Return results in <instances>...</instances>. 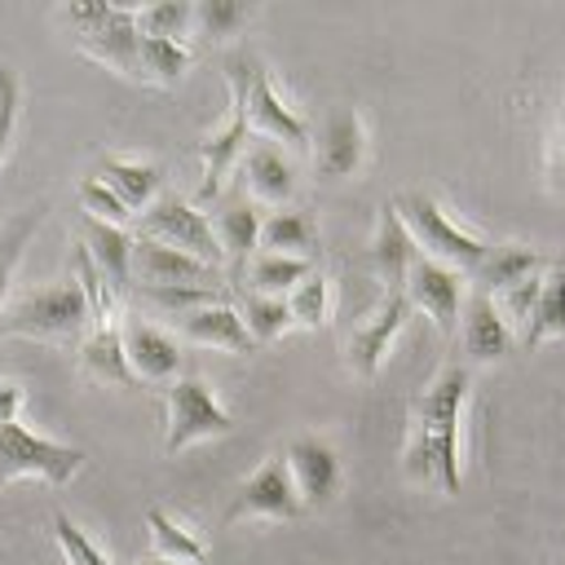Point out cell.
I'll use <instances>...</instances> for the list:
<instances>
[{
	"label": "cell",
	"mask_w": 565,
	"mask_h": 565,
	"mask_svg": "<svg viewBox=\"0 0 565 565\" xmlns=\"http://www.w3.org/2000/svg\"><path fill=\"white\" fill-rule=\"evenodd\" d=\"M88 327H93V313H88V300H84L75 274L9 300L0 313V331L31 335V340H71Z\"/></svg>",
	"instance_id": "2"
},
{
	"label": "cell",
	"mask_w": 565,
	"mask_h": 565,
	"mask_svg": "<svg viewBox=\"0 0 565 565\" xmlns=\"http://www.w3.org/2000/svg\"><path fill=\"white\" fill-rule=\"evenodd\" d=\"M84 468V450L79 446H62V441H49L31 428H22L18 419L13 424H0V486L18 481V477H44L49 486H66L75 472Z\"/></svg>",
	"instance_id": "6"
},
{
	"label": "cell",
	"mask_w": 565,
	"mask_h": 565,
	"mask_svg": "<svg viewBox=\"0 0 565 565\" xmlns=\"http://www.w3.org/2000/svg\"><path fill=\"white\" fill-rule=\"evenodd\" d=\"M97 181L110 185L115 199H119L128 212H137V207H150V203L159 199V181H163V172H159L154 163H132V159H115V154H106V159H97Z\"/></svg>",
	"instance_id": "26"
},
{
	"label": "cell",
	"mask_w": 565,
	"mask_h": 565,
	"mask_svg": "<svg viewBox=\"0 0 565 565\" xmlns=\"http://www.w3.org/2000/svg\"><path fill=\"white\" fill-rule=\"evenodd\" d=\"M177 331L181 340L190 344H212V349H230V353H252V335L243 331V318L230 300L221 305H203V309H190L177 318Z\"/></svg>",
	"instance_id": "20"
},
{
	"label": "cell",
	"mask_w": 565,
	"mask_h": 565,
	"mask_svg": "<svg viewBox=\"0 0 565 565\" xmlns=\"http://www.w3.org/2000/svg\"><path fill=\"white\" fill-rule=\"evenodd\" d=\"M468 397V366L450 362L415 402L406 437V472L433 481L446 494L459 490V411Z\"/></svg>",
	"instance_id": "1"
},
{
	"label": "cell",
	"mask_w": 565,
	"mask_h": 565,
	"mask_svg": "<svg viewBox=\"0 0 565 565\" xmlns=\"http://www.w3.org/2000/svg\"><path fill=\"white\" fill-rule=\"evenodd\" d=\"M35 225H40V212H35V207H26V212H18V216H9V221L0 225V313H4V300H9L13 269H18L22 247L31 243Z\"/></svg>",
	"instance_id": "32"
},
{
	"label": "cell",
	"mask_w": 565,
	"mask_h": 565,
	"mask_svg": "<svg viewBox=\"0 0 565 565\" xmlns=\"http://www.w3.org/2000/svg\"><path fill=\"white\" fill-rule=\"evenodd\" d=\"M132 287H225V269H212L159 238L132 234Z\"/></svg>",
	"instance_id": "9"
},
{
	"label": "cell",
	"mask_w": 565,
	"mask_h": 565,
	"mask_svg": "<svg viewBox=\"0 0 565 565\" xmlns=\"http://www.w3.org/2000/svg\"><path fill=\"white\" fill-rule=\"evenodd\" d=\"M212 234H216V247L225 256V274L230 282H238L243 265L256 256V238H260V207L234 185L216 199V212H212Z\"/></svg>",
	"instance_id": "14"
},
{
	"label": "cell",
	"mask_w": 565,
	"mask_h": 565,
	"mask_svg": "<svg viewBox=\"0 0 565 565\" xmlns=\"http://www.w3.org/2000/svg\"><path fill=\"white\" fill-rule=\"evenodd\" d=\"M565 335V256H552V265L539 278V300L530 309V322L521 331V349H539L543 340Z\"/></svg>",
	"instance_id": "22"
},
{
	"label": "cell",
	"mask_w": 565,
	"mask_h": 565,
	"mask_svg": "<svg viewBox=\"0 0 565 565\" xmlns=\"http://www.w3.org/2000/svg\"><path fill=\"white\" fill-rule=\"evenodd\" d=\"M402 296L411 300V309H424L441 331H455L459 309H463V278H459V269H450L433 256H415L406 269Z\"/></svg>",
	"instance_id": "13"
},
{
	"label": "cell",
	"mask_w": 565,
	"mask_h": 565,
	"mask_svg": "<svg viewBox=\"0 0 565 565\" xmlns=\"http://www.w3.org/2000/svg\"><path fill=\"white\" fill-rule=\"evenodd\" d=\"M225 75H230V102L243 106V119H247L252 132H260L265 141L309 146L305 119L274 93L269 71L260 66V57H252V53H230V57H225Z\"/></svg>",
	"instance_id": "3"
},
{
	"label": "cell",
	"mask_w": 565,
	"mask_h": 565,
	"mask_svg": "<svg viewBox=\"0 0 565 565\" xmlns=\"http://www.w3.org/2000/svg\"><path fill=\"white\" fill-rule=\"evenodd\" d=\"M146 525H150V539H154V547H159L163 561L203 565V543H199L190 530H181L163 508H150V512H146Z\"/></svg>",
	"instance_id": "31"
},
{
	"label": "cell",
	"mask_w": 565,
	"mask_h": 565,
	"mask_svg": "<svg viewBox=\"0 0 565 565\" xmlns=\"http://www.w3.org/2000/svg\"><path fill=\"white\" fill-rule=\"evenodd\" d=\"M238 190L252 199V203H274V207H287L291 190H296V168L291 159L282 154L278 141H247L243 159H238Z\"/></svg>",
	"instance_id": "17"
},
{
	"label": "cell",
	"mask_w": 565,
	"mask_h": 565,
	"mask_svg": "<svg viewBox=\"0 0 565 565\" xmlns=\"http://www.w3.org/2000/svg\"><path fill=\"white\" fill-rule=\"evenodd\" d=\"M282 459H287V472H291L305 508H327L340 494V459L322 437H313V433L291 437Z\"/></svg>",
	"instance_id": "15"
},
{
	"label": "cell",
	"mask_w": 565,
	"mask_h": 565,
	"mask_svg": "<svg viewBox=\"0 0 565 565\" xmlns=\"http://www.w3.org/2000/svg\"><path fill=\"white\" fill-rule=\"evenodd\" d=\"M415 256H419V252H415V243H411V234H406L397 207L384 203V207H380V230H375V243H371V260H375L380 278L388 282V291H402L406 269H411Z\"/></svg>",
	"instance_id": "25"
},
{
	"label": "cell",
	"mask_w": 565,
	"mask_h": 565,
	"mask_svg": "<svg viewBox=\"0 0 565 565\" xmlns=\"http://www.w3.org/2000/svg\"><path fill=\"white\" fill-rule=\"evenodd\" d=\"M79 203H84V212L93 216V221H106V225H124L132 212L115 199V190L110 185H102L97 177H88V181H79Z\"/></svg>",
	"instance_id": "39"
},
{
	"label": "cell",
	"mask_w": 565,
	"mask_h": 565,
	"mask_svg": "<svg viewBox=\"0 0 565 565\" xmlns=\"http://www.w3.org/2000/svg\"><path fill=\"white\" fill-rule=\"evenodd\" d=\"M300 512H305V503H300V494H296V481H291V472H287V459L274 455V459H265V463L234 490V499H230V508H225V525H234V521H243V516L291 521V516H300Z\"/></svg>",
	"instance_id": "10"
},
{
	"label": "cell",
	"mask_w": 565,
	"mask_h": 565,
	"mask_svg": "<svg viewBox=\"0 0 565 565\" xmlns=\"http://www.w3.org/2000/svg\"><path fill=\"white\" fill-rule=\"evenodd\" d=\"M362 150H366V137H362V124L353 110H335L318 137V172L322 177H349L358 172L362 163Z\"/></svg>",
	"instance_id": "24"
},
{
	"label": "cell",
	"mask_w": 565,
	"mask_h": 565,
	"mask_svg": "<svg viewBox=\"0 0 565 565\" xmlns=\"http://www.w3.org/2000/svg\"><path fill=\"white\" fill-rule=\"evenodd\" d=\"M18 110H22V84H18V71L0 66V163L9 159L13 128H18Z\"/></svg>",
	"instance_id": "40"
},
{
	"label": "cell",
	"mask_w": 565,
	"mask_h": 565,
	"mask_svg": "<svg viewBox=\"0 0 565 565\" xmlns=\"http://www.w3.org/2000/svg\"><path fill=\"white\" fill-rule=\"evenodd\" d=\"M459 318H463V349H468L472 362H494V358L516 349V335L508 331V322L499 318V309H494V300L486 291L472 287L463 296Z\"/></svg>",
	"instance_id": "18"
},
{
	"label": "cell",
	"mask_w": 565,
	"mask_h": 565,
	"mask_svg": "<svg viewBox=\"0 0 565 565\" xmlns=\"http://www.w3.org/2000/svg\"><path fill=\"white\" fill-rule=\"evenodd\" d=\"M309 274H313V260L256 252V256L243 265V274H238V282H234V287L256 291V296H287V291H291L296 282H305Z\"/></svg>",
	"instance_id": "27"
},
{
	"label": "cell",
	"mask_w": 565,
	"mask_h": 565,
	"mask_svg": "<svg viewBox=\"0 0 565 565\" xmlns=\"http://www.w3.org/2000/svg\"><path fill=\"white\" fill-rule=\"evenodd\" d=\"M79 362L88 375L97 380H110V384H137L132 371H128V358H124V340H119V318L115 322H93L84 344H79Z\"/></svg>",
	"instance_id": "28"
},
{
	"label": "cell",
	"mask_w": 565,
	"mask_h": 565,
	"mask_svg": "<svg viewBox=\"0 0 565 565\" xmlns=\"http://www.w3.org/2000/svg\"><path fill=\"white\" fill-rule=\"evenodd\" d=\"M247 141H252V128H247V119H243V106L230 102V119H225V128H216L207 141H199V159H203V185H199V199H203V203H207V199H221V181L230 177L234 159H243Z\"/></svg>",
	"instance_id": "19"
},
{
	"label": "cell",
	"mask_w": 565,
	"mask_h": 565,
	"mask_svg": "<svg viewBox=\"0 0 565 565\" xmlns=\"http://www.w3.org/2000/svg\"><path fill=\"white\" fill-rule=\"evenodd\" d=\"M406 318H411V300H406L402 291H384L380 305H375V309L349 331V340H344V362H349V371L362 375V380H371V375L380 371V362H384V353H388V344H393V335L402 331Z\"/></svg>",
	"instance_id": "12"
},
{
	"label": "cell",
	"mask_w": 565,
	"mask_h": 565,
	"mask_svg": "<svg viewBox=\"0 0 565 565\" xmlns=\"http://www.w3.org/2000/svg\"><path fill=\"white\" fill-rule=\"evenodd\" d=\"M539 278L543 274H530V278H521V282H512V287H503V291H494L490 300H494V309H499V318L508 322V331L521 340V331H525V322H530V309H534V300H539Z\"/></svg>",
	"instance_id": "36"
},
{
	"label": "cell",
	"mask_w": 565,
	"mask_h": 565,
	"mask_svg": "<svg viewBox=\"0 0 565 565\" xmlns=\"http://www.w3.org/2000/svg\"><path fill=\"white\" fill-rule=\"evenodd\" d=\"M397 216H402V225H406V234H411V243H415V252L419 256H433V260H441V265H450V269H477L481 265V256H486V247L490 243H481L477 234H468V230H459L446 212H441V203L437 199H428L424 190H406V194H397Z\"/></svg>",
	"instance_id": "5"
},
{
	"label": "cell",
	"mask_w": 565,
	"mask_h": 565,
	"mask_svg": "<svg viewBox=\"0 0 565 565\" xmlns=\"http://www.w3.org/2000/svg\"><path fill=\"white\" fill-rule=\"evenodd\" d=\"M137 565H181V561H163V556H150V561H137Z\"/></svg>",
	"instance_id": "43"
},
{
	"label": "cell",
	"mask_w": 565,
	"mask_h": 565,
	"mask_svg": "<svg viewBox=\"0 0 565 565\" xmlns=\"http://www.w3.org/2000/svg\"><path fill=\"white\" fill-rule=\"evenodd\" d=\"M260 252H274V256H300V260H313L318 252V225L309 212L300 207H274L269 216H260V238H256Z\"/></svg>",
	"instance_id": "23"
},
{
	"label": "cell",
	"mask_w": 565,
	"mask_h": 565,
	"mask_svg": "<svg viewBox=\"0 0 565 565\" xmlns=\"http://www.w3.org/2000/svg\"><path fill=\"white\" fill-rule=\"evenodd\" d=\"M547 265H552V256H543V252H534L525 243H499V247H486L481 265L472 269V287L494 296V291H503V287H512V282H521L530 274H543Z\"/></svg>",
	"instance_id": "21"
},
{
	"label": "cell",
	"mask_w": 565,
	"mask_h": 565,
	"mask_svg": "<svg viewBox=\"0 0 565 565\" xmlns=\"http://www.w3.org/2000/svg\"><path fill=\"white\" fill-rule=\"evenodd\" d=\"M137 62H141V79L154 84H177L190 66V49L181 40H159V35H141L137 44Z\"/></svg>",
	"instance_id": "30"
},
{
	"label": "cell",
	"mask_w": 565,
	"mask_h": 565,
	"mask_svg": "<svg viewBox=\"0 0 565 565\" xmlns=\"http://www.w3.org/2000/svg\"><path fill=\"white\" fill-rule=\"evenodd\" d=\"M547 177L556 185H565V102H561V115H556V128L547 141Z\"/></svg>",
	"instance_id": "41"
},
{
	"label": "cell",
	"mask_w": 565,
	"mask_h": 565,
	"mask_svg": "<svg viewBox=\"0 0 565 565\" xmlns=\"http://www.w3.org/2000/svg\"><path fill=\"white\" fill-rule=\"evenodd\" d=\"M26 402V388L18 380H0V424H13Z\"/></svg>",
	"instance_id": "42"
},
{
	"label": "cell",
	"mask_w": 565,
	"mask_h": 565,
	"mask_svg": "<svg viewBox=\"0 0 565 565\" xmlns=\"http://www.w3.org/2000/svg\"><path fill=\"white\" fill-rule=\"evenodd\" d=\"M287 309H291V322H300V327H322L327 318H331V282H327V274H309L305 282H296L287 296Z\"/></svg>",
	"instance_id": "33"
},
{
	"label": "cell",
	"mask_w": 565,
	"mask_h": 565,
	"mask_svg": "<svg viewBox=\"0 0 565 565\" xmlns=\"http://www.w3.org/2000/svg\"><path fill=\"white\" fill-rule=\"evenodd\" d=\"M247 18H252V9L238 4V0H203V4H194V22H199L203 35H230Z\"/></svg>",
	"instance_id": "38"
},
{
	"label": "cell",
	"mask_w": 565,
	"mask_h": 565,
	"mask_svg": "<svg viewBox=\"0 0 565 565\" xmlns=\"http://www.w3.org/2000/svg\"><path fill=\"white\" fill-rule=\"evenodd\" d=\"M190 22H194V4H185V0H159V4L137 9V31H141V35L181 40Z\"/></svg>",
	"instance_id": "35"
},
{
	"label": "cell",
	"mask_w": 565,
	"mask_h": 565,
	"mask_svg": "<svg viewBox=\"0 0 565 565\" xmlns=\"http://www.w3.org/2000/svg\"><path fill=\"white\" fill-rule=\"evenodd\" d=\"M234 309H238L243 331L252 335V344H269V340H278L291 327V309H287L282 296H256V291H243L238 287Z\"/></svg>",
	"instance_id": "29"
},
{
	"label": "cell",
	"mask_w": 565,
	"mask_h": 565,
	"mask_svg": "<svg viewBox=\"0 0 565 565\" xmlns=\"http://www.w3.org/2000/svg\"><path fill=\"white\" fill-rule=\"evenodd\" d=\"M62 18L75 26L79 35V49L88 57H97L102 66L128 75V79H141V62H137V44H141V31H137V9L128 4H102V0H75L62 9Z\"/></svg>",
	"instance_id": "4"
},
{
	"label": "cell",
	"mask_w": 565,
	"mask_h": 565,
	"mask_svg": "<svg viewBox=\"0 0 565 565\" xmlns=\"http://www.w3.org/2000/svg\"><path fill=\"white\" fill-rule=\"evenodd\" d=\"M75 234H79V247L88 252V260L97 265L106 291L124 305V296L132 291V234L124 225H106L93 216H84Z\"/></svg>",
	"instance_id": "16"
},
{
	"label": "cell",
	"mask_w": 565,
	"mask_h": 565,
	"mask_svg": "<svg viewBox=\"0 0 565 565\" xmlns=\"http://www.w3.org/2000/svg\"><path fill=\"white\" fill-rule=\"evenodd\" d=\"M119 340H124V358H128V371L132 380H150V384H163V380H177L181 371V340L154 322H146L141 313L124 309L119 313Z\"/></svg>",
	"instance_id": "11"
},
{
	"label": "cell",
	"mask_w": 565,
	"mask_h": 565,
	"mask_svg": "<svg viewBox=\"0 0 565 565\" xmlns=\"http://www.w3.org/2000/svg\"><path fill=\"white\" fill-rule=\"evenodd\" d=\"M168 406V433H163V450L177 455L199 437H225L234 428L230 411L212 397V388L199 375H177L163 393Z\"/></svg>",
	"instance_id": "8"
},
{
	"label": "cell",
	"mask_w": 565,
	"mask_h": 565,
	"mask_svg": "<svg viewBox=\"0 0 565 565\" xmlns=\"http://www.w3.org/2000/svg\"><path fill=\"white\" fill-rule=\"evenodd\" d=\"M53 539H57V547H62V556H66V565H110L106 561V552L62 512V508H53Z\"/></svg>",
	"instance_id": "37"
},
{
	"label": "cell",
	"mask_w": 565,
	"mask_h": 565,
	"mask_svg": "<svg viewBox=\"0 0 565 565\" xmlns=\"http://www.w3.org/2000/svg\"><path fill=\"white\" fill-rule=\"evenodd\" d=\"M132 291H137V300H146V305H154L163 313H177V318L190 313V309L230 300L225 287H132Z\"/></svg>",
	"instance_id": "34"
},
{
	"label": "cell",
	"mask_w": 565,
	"mask_h": 565,
	"mask_svg": "<svg viewBox=\"0 0 565 565\" xmlns=\"http://www.w3.org/2000/svg\"><path fill=\"white\" fill-rule=\"evenodd\" d=\"M137 238H159L177 252L199 256L212 269H225V256L216 247V234L207 225V212H199L194 203H185L181 194H159L150 207H141L137 216Z\"/></svg>",
	"instance_id": "7"
}]
</instances>
